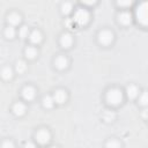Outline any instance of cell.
<instances>
[{
    "label": "cell",
    "instance_id": "6da1fadb",
    "mask_svg": "<svg viewBox=\"0 0 148 148\" xmlns=\"http://www.w3.org/2000/svg\"><path fill=\"white\" fill-rule=\"evenodd\" d=\"M136 18L142 25L148 27V2H142L138 6Z\"/></svg>",
    "mask_w": 148,
    "mask_h": 148
},
{
    "label": "cell",
    "instance_id": "7a4b0ae2",
    "mask_svg": "<svg viewBox=\"0 0 148 148\" xmlns=\"http://www.w3.org/2000/svg\"><path fill=\"white\" fill-rule=\"evenodd\" d=\"M73 21L75 23H77L79 25H84L88 23L89 21V13L86 10V9H82V8H79L75 14H74V17H73Z\"/></svg>",
    "mask_w": 148,
    "mask_h": 148
},
{
    "label": "cell",
    "instance_id": "3957f363",
    "mask_svg": "<svg viewBox=\"0 0 148 148\" xmlns=\"http://www.w3.org/2000/svg\"><path fill=\"white\" fill-rule=\"evenodd\" d=\"M106 99L110 104L112 105H117L121 102L123 99V94L119 89H110L106 94Z\"/></svg>",
    "mask_w": 148,
    "mask_h": 148
},
{
    "label": "cell",
    "instance_id": "277c9868",
    "mask_svg": "<svg viewBox=\"0 0 148 148\" xmlns=\"http://www.w3.org/2000/svg\"><path fill=\"white\" fill-rule=\"evenodd\" d=\"M98 39H99V43H102V44H104V45H109V44L113 40V34H112L111 31L104 30V31L99 32Z\"/></svg>",
    "mask_w": 148,
    "mask_h": 148
},
{
    "label": "cell",
    "instance_id": "5b68a950",
    "mask_svg": "<svg viewBox=\"0 0 148 148\" xmlns=\"http://www.w3.org/2000/svg\"><path fill=\"white\" fill-rule=\"evenodd\" d=\"M36 139H37V141H38L39 143L45 145V143H47V142L50 141V133H49L47 131H45V130H40V131L37 132Z\"/></svg>",
    "mask_w": 148,
    "mask_h": 148
},
{
    "label": "cell",
    "instance_id": "8992f818",
    "mask_svg": "<svg viewBox=\"0 0 148 148\" xmlns=\"http://www.w3.org/2000/svg\"><path fill=\"white\" fill-rule=\"evenodd\" d=\"M66 98H67V96H66V92H65L64 90H57V91L54 92V95H53V99H54V102L58 103V104L64 103V102L66 101Z\"/></svg>",
    "mask_w": 148,
    "mask_h": 148
},
{
    "label": "cell",
    "instance_id": "52a82bcc",
    "mask_svg": "<svg viewBox=\"0 0 148 148\" xmlns=\"http://www.w3.org/2000/svg\"><path fill=\"white\" fill-rule=\"evenodd\" d=\"M22 95H23V98L27 99V101H31L34 97H35V89L31 88V87H25L22 91Z\"/></svg>",
    "mask_w": 148,
    "mask_h": 148
},
{
    "label": "cell",
    "instance_id": "ba28073f",
    "mask_svg": "<svg viewBox=\"0 0 148 148\" xmlns=\"http://www.w3.org/2000/svg\"><path fill=\"white\" fill-rule=\"evenodd\" d=\"M29 39H30L31 43H34V44H38V43H40V40H42V35H40L39 31L34 30L32 32H30V35H29Z\"/></svg>",
    "mask_w": 148,
    "mask_h": 148
},
{
    "label": "cell",
    "instance_id": "9c48e42d",
    "mask_svg": "<svg viewBox=\"0 0 148 148\" xmlns=\"http://www.w3.org/2000/svg\"><path fill=\"white\" fill-rule=\"evenodd\" d=\"M60 43H61V45L64 46V47H69L71 45H72V43H73V39H72V36L69 35V34H65V35H62V37H61V39H60Z\"/></svg>",
    "mask_w": 148,
    "mask_h": 148
},
{
    "label": "cell",
    "instance_id": "30bf717a",
    "mask_svg": "<svg viewBox=\"0 0 148 148\" xmlns=\"http://www.w3.org/2000/svg\"><path fill=\"white\" fill-rule=\"evenodd\" d=\"M119 21L123 24H130L131 21H132V15L127 12H123V13L119 14Z\"/></svg>",
    "mask_w": 148,
    "mask_h": 148
},
{
    "label": "cell",
    "instance_id": "8fae6325",
    "mask_svg": "<svg viewBox=\"0 0 148 148\" xmlns=\"http://www.w3.org/2000/svg\"><path fill=\"white\" fill-rule=\"evenodd\" d=\"M67 64H68L67 59H66L65 57H62V56H60V57H58V58L56 59V66H57L59 69L66 68V67H67Z\"/></svg>",
    "mask_w": 148,
    "mask_h": 148
},
{
    "label": "cell",
    "instance_id": "7c38bea8",
    "mask_svg": "<svg viewBox=\"0 0 148 148\" xmlns=\"http://www.w3.org/2000/svg\"><path fill=\"white\" fill-rule=\"evenodd\" d=\"M13 111H14V113L16 116H22L24 113V111H25V106L22 103H16L14 105V108H13Z\"/></svg>",
    "mask_w": 148,
    "mask_h": 148
},
{
    "label": "cell",
    "instance_id": "4fadbf2b",
    "mask_svg": "<svg viewBox=\"0 0 148 148\" xmlns=\"http://www.w3.org/2000/svg\"><path fill=\"white\" fill-rule=\"evenodd\" d=\"M8 22L12 25H16V24H18L21 22V16L18 14H16V13H13V14H10L8 16Z\"/></svg>",
    "mask_w": 148,
    "mask_h": 148
},
{
    "label": "cell",
    "instance_id": "5bb4252c",
    "mask_svg": "<svg viewBox=\"0 0 148 148\" xmlns=\"http://www.w3.org/2000/svg\"><path fill=\"white\" fill-rule=\"evenodd\" d=\"M139 95V89L135 86H130L127 87V96L130 98H135Z\"/></svg>",
    "mask_w": 148,
    "mask_h": 148
},
{
    "label": "cell",
    "instance_id": "9a60e30c",
    "mask_svg": "<svg viewBox=\"0 0 148 148\" xmlns=\"http://www.w3.org/2000/svg\"><path fill=\"white\" fill-rule=\"evenodd\" d=\"M53 104H54V99H53V97H51V96H45V97L43 98V105H44L45 108L50 109V108L53 106Z\"/></svg>",
    "mask_w": 148,
    "mask_h": 148
},
{
    "label": "cell",
    "instance_id": "2e32d148",
    "mask_svg": "<svg viewBox=\"0 0 148 148\" xmlns=\"http://www.w3.org/2000/svg\"><path fill=\"white\" fill-rule=\"evenodd\" d=\"M1 74H2V77H3V79L8 80V79H10V77H12L13 72H12V69H10L9 67H5V68L2 69V72H1Z\"/></svg>",
    "mask_w": 148,
    "mask_h": 148
},
{
    "label": "cell",
    "instance_id": "e0dca14e",
    "mask_svg": "<svg viewBox=\"0 0 148 148\" xmlns=\"http://www.w3.org/2000/svg\"><path fill=\"white\" fill-rule=\"evenodd\" d=\"M25 54H27V57H28V58L32 59V58H35V56L37 54V51H36V49H35V47L30 46V47H28V49L25 50Z\"/></svg>",
    "mask_w": 148,
    "mask_h": 148
},
{
    "label": "cell",
    "instance_id": "ac0fdd59",
    "mask_svg": "<svg viewBox=\"0 0 148 148\" xmlns=\"http://www.w3.org/2000/svg\"><path fill=\"white\" fill-rule=\"evenodd\" d=\"M5 35H6L7 38H13V37L15 36V29H14L13 27H8V28H6V30H5Z\"/></svg>",
    "mask_w": 148,
    "mask_h": 148
},
{
    "label": "cell",
    "instance_id": "d6986e66",
    "mask_svg": "<svg viewBox=\"0 0 148 148\" xmlns=\"http://www.w3.org/2000/svg\"><path fill=\"white\" fill-rule=\"evenodd\" d=\"M25 68H27V65H25L24 61H18V62L16 64V71H17L18 73H23V72L25 71Z\"/></svg>",
    "mask_w": 148,
    "mask_h": 148
},
{
    "label": "cell",
    "instance_id": "ffe728a7",
    "mask_svg": "<svg viewBox=\"0 0 148 148\" xmlns=\"http://www.w3.org/2000/svg\"><path fill=\"white\" fill-rule=\"evenodd\" d=\"M61 10H62L64 14H68V13L72 10V5H71L69 2H65V3H62V6H61Z\"/></svg>",
    "mask_w": 148,
    "mask_h": 148
},
{
    "label": "cell",
    "instance_id": "44dd1931",
    "mask_svg": "<svg viewBox=\"0 0 148 148\" xmlns=\"http://www.w3.org/2000/svg\"><path fill=\"white\" fill-rule=\"evenodd\" d=\"M140 104L142 105H148V92H142L140 96Z\"/></svg>",
    "mask_w": 148,
    "mask_h": 148
},
{
    "label": "cell",
    "instance_id": "7402d4cb",
    "mask_svg": "<svg viewBox=\"0 0 148 148\" xmlns=\"http://www.w3.org/2000/svg\"><path fill=\"white\" fill-rule=\"evenodd\" d=\"M106 148H120V143L116 140H110L106 143Z\"/></svg>",
    "mask_w": 148,
    "mask_h": 148
},
{
    "label": "cell",
    "instance_id": "603a6c76",
    "mask_svg": "<svg viewBox=\"0 0 148 148\" xmlns=\"http://www.w3.org/2000/svg\"><path fill=\"white\" fill-rule=\"evenodd\" d=\"M28 35H29V29H28V27L23 25V27L20 29V36H21L22 38H25V37H28Z\"/></svg>",
    "mask_w": 148,
    "mask_h": 148
},
{
    "label": "cell",
    "instance_id": "cb8c5ba5",
    "mask_svg": "<svg viewBox=\"0 0 148 148\" xmlns=\"http://www.w3.org/2000/svg\"><path fill=\"white\" fill-rule=\"evenodd\" d=\"M103 117H104V119H105L106 121H111V120H113V118H114V114H113L111 111H106V112H104Z\"/></svg>",
    "mask_w": 148,
    "mask_h": 148
},
{
    "label": "cell",
    "instance_id": "d4e9b609",
    "mask_svg": "<svg viewBox=\"0 0 148 148\" xmlns=\"http://www.w3.org/2000/svg\"><path fill=\"white\" fill-rule=\"evenodd\" d=\"M2 148H14V145L10 141H5L2 143Z\"/></svg>",
    "mask_w": 148,
    "mask_h": 148
},
{
    "label": "cell",
    "instance_id": "484cf974",
    "mask_svg": "<svg viewBox=\"0 0 148 148\" xmlns=\"http://www.w3.org/2000/svg\"><path fill=\"white\" fill-rule=\"evenodd\" d=\"M131 1H118V5L119 6H131Z\"/></svg>",
    "mask_w": 148,
    "mask_h": 148
},
{
    "label": "cell",
    "instance_id": "4316f807",
    "mask_svg": "<svg viewBox=\"0 0 148 148\" xmlns=\"http://www.w3.org/2000/svg\"><path fill=\"white\" fill-rule=\"evenodd\" d=\"M142 117L146 118V119H148V109H145V110L142 111Z\"/></svg>",
    "mask_w": 148,
    "mask_h": 148
},
{
    "label": "cell",
    "instance_id": "83f0119b",
    "mask_svg": "<svg viewBox=\"0 0 148 148\" xmlns=\"http://www.w3.org/2000/svg\"><path fill=\"white\" fill-rule=\"evenodd\" d=\"M24 148H36V146L34 145V143H31V142H28L27 145H25V147Z\"/></svg>",
    "mask_w": 148,
    "mask_h": 148
},
{
    "label": "cell",
    "instance_id": "f1b7e54d",
    "mask_svg": "<svg viewBox=\"0 0 148 148\" xmlns=\"http://www.w3.org/2000/svg\"><path fill=\"white\" fill-rule=\"evenodd\" d=\"M83 3H86V5H92V3H95V1H83Z\"/></svg>",
    "mask_w": 148,
    "mask_h": 148
},
{
    "label": "cell",
    "instance_id": "f546056e",
    "mask_svg": "<svg viewBox=\"0 0 148 148\" xmlns=\"http://www.w3.org/2000/svg\"><path fill=\"white\" fill-rule=\"evenodd\" d=\"M51 148H56V147H51Z\"/></svg>",
    "mask_w": 148,
    "mask_h": 148
}]
</instances>
